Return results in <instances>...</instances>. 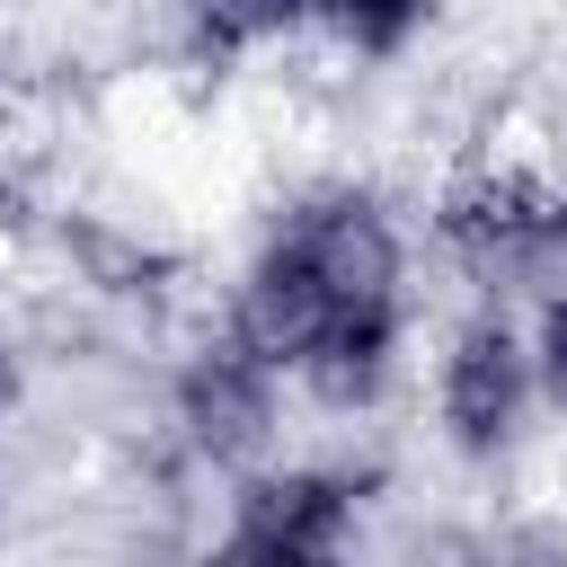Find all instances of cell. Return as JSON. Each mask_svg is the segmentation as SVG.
<instances>
[{"label": "cell", "instance_id": "1", "mask_svg": "<svg viewBox=\"0 0 567 567\" xmlns=\"http://www.w3.org/2000/svg\"><path fill=\"white\" fill-rule=\"evenodd\" d=\"M434 248L478 301H558L567 292V168L487 151L434 186Z\"/></svg>", "mask_w": 567, "mask_h": 567}, {"label": "cell", "instance_id": "5", "mask_svg": "<svg viewBox=\"0 0 567 567\" xmlns=\"http://www.w3.org/2000/svg\"><path fill=\"white\" fill-rule=\"evenodd\" d=\"M221 532L284 549V558H346L354 567V532H363V487L337 461H266L248 478H230V514Z\"/></svg>", "mask_w": 567, "mask_h": 567}, {"label": "cell", "instance_id": "12", "mask_svg": "<svg viewBox=\"0 0 567 567\" xmlns=\"http://www.w3.org/2000/svg\"><path fill=\"white\" fill-rule=\"evenodd\" d=\"M186 567H346V558H284V549H257V540L221 532V540H204Z\"/></svg>", "mask_w": 567, "mask_h": 567}, {"label": "cell", "instance_id": "11", "mask_svg": "<svg viewBox=\"0 0 567 567\" xmlns=\"http://www.w3.org/2000/svg\"><path fill=\"white\" fill-rule=\"evenodd\" d=\"M532 372H540V408L567 425V292L532 301Z\"/></svg>", "mask_w": 567, "mask_h": 567}, {"label": "cell", "instance_id": "6", "mask_svg": "<svg viewBox=\"0 0 567 567\" xmlns=\"http://www.w3.org/2000/svg\"><path fill=\"white\" fill-rule=\"evenodd\" d=\"M328 319H337V301H328V284L310 275V257L284 239V230H266L257 248H248V266L230 275V301H221V328H239L284 381L301 372V354L328 337Z\"/></svg>", "mask_w": 567, "mask_h": 567}, {"label": "cell", "instance_id": "7", "mask_svg": "<svg viewBox=\"0 0 567 567\" xmlns=\"http://www.w3.org/2000/svg\"><path fill=\"white\" fill-rule=\"evenodd\" d=\"M399 354H408V301H372V310H337L292 381L328 416H372L399 381Z\"/></svg>", "mask_w": 567, "mask_h": 567}, {"label": "cell", "instance_id": "9", "mask_svg": "<svg viewBox=\"0 0 567 567\" xmlns=\"http://www.w3.org/2000/svg\"><path fill=\"white\" fill-rule=\"evenodd\" d=\"M434 27V0H310V35L337 62H399Z\"/></svg>", "mask_w": 567, "mask_h": 567}, {"label": "cell", "instance_id": "10", "mask_svg": "<svg viewBox=\"0 0 567 567\" xmlns=\"http://www.w3.org/2000/svg\"><path fill=\"white\" fill-rule=\"evenodd\" d=\"M461 567H567V514H505L461 549Z\"/></svg>", "mask_w": 567, "mask_h": 567}, {"label": "cell", "instance_id": "8", "mask_svg": "<svg viewBox=\"0 0 567 567\" xmlns=\"http://www.w3.org/2000/svg\"><path fill=\"white\" fill-rule=\"evenodd\" d=\"M168 18H177V53L195 71H230V62L292 44L310 27V0H168Z\"/></svg>", "mask_w": 567, "mask_h": 567}, {"label": "cell", "instance_id": "4", "mask_svg": "<svg viewBox=\"0 0 567 567\" xmlns=\"http://www.w3.org/2000/svg\"><path fill=\"white\" fill-rule=\"evenodd\" d=\"M275 230L310 257V275L328 284L337 310H372V301H408V230L390 213L381 186L363 177H328V186H301Z\"/></svg>", "mask_w": 567, "mask_h": 567}, {"label": "cell", "instance_id": "2", "mask_svg": "<svg viewBox=\"0 0 567 567\" xmlns=\"http://www.w3.org/2000/svg\"><path fill=\"white\" fill-rule=\"evenodd\" d=\"M168 425H177V443H186L195 470L248 478V470H266L275 443H284V372H275L239 328L213 319V328L186 337L177 363H168Z\"/></svg>", "mask_w": 567, "mask_h": 567}, {"label": "cell", "instance_id": "3", "mask_svg": "<svg viewBox=\"0 0 567 567\" xmlns=\"http://www.w3.org/2000/svg\"><path fill=\"white\" fill-rule=\"evenodd\" d=\"M532 408H540L532 328L505 301H478L470 319H452L443 354H434V434H443V452L470 461V470H496V461H514Z\"/></svg>", "mask_w": 567, "mask_h": 567}, {"label": "cell", "instance_id": "13", "mask_svg": "<svg viewBox=\"0 0 567 567\" xmlns=\"http://www.w3.org/2000/svg\"><path fill=\"white\" fill-rule=\"evenodd\" d=\"M18 399H27V346L0 328V425H9V408H18Z\"/></svg>", "mask_w": 567, "mask_h": 567}]
</instances>
